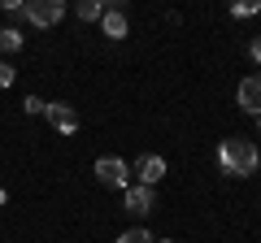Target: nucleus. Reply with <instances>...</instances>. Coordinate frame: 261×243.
Wrapping results in <instances>:
<instances>
[{
    "label": "nucleus",
    "mask_w": 261,
    "mask_h": 243,
    "mask_svg": "<svg viewBox=\"0 0 261 243\" xmlns=\"http://www.w3.org/2000/svg\"><path fill=\"white\" fill-rule=\"evenodd\" d=\"M218 165H222V174H231V178H248V174H257L261 152H257L252 139H222V148H218Z\"/></svg>",
    "instance_id": "1"
},
{
    "label": "nucleus",
    "mask_w": 261,
    "mask_h": 243,
    "mask_svg": "<svg viewBox=\"0 0 261 243\" xmlns=\"http://www.w3.org/2000/svg\"><path fill=\"white\" fill-rule=\"evenodd\" d=\"M22 18H27L31 26H57V22L65 18V5L61 0H27V5H22Z\"/></svg>",
    "instance_id": "2"
},
{
    "label": "nucleus",
    "mask_w": 261,
    "mask_h": 243,
    "mask_svg": "<svg viewBox=\"0 0 261 243\" xmlns=\"http://www.w3.org/2000/svg\"><path fill=\"white\" fill-rule=\"evenodd\" d=\"M96 178H100L105 187L126 191V187H130V165H126L122 157H100V161H96Z\"/></svg>",
    "instance_id": "3"
},
{
    "label": "nucleus",
    "mask_w": 261,
    "mask_h": 243,
    "mask_svg": "<svg viewBox=\"0 0 261 243\" xmlns=\"http://www.w3.org/2000/svg\"><path fill=\"white\" fill-rule=\"evenodd\" d=\"M122 208H126V213H135V217H148L152 208H157V191H152V187H140V183H130V187L122 191Z\"/></svg>",
    "instance_id": "4"
},
{
    "label": "nucleus",
    "mask_w": 261,
    "mask_h": 243,
    "mask_svg": "<svg viewBox=\"0 0 261 243\" xmlns=\"http://www.w3.org/2000/svg\"><path fill=\"white\" fill-rule=\"evenodd\" d=\"M100 31H105L109 39H126V35H130L126 5H105V13H100Z\"/></svg>",
    "instance_id": "5"
},
{
    "label": "nucleus",
    "mask_w": 261,
    "mask_h": 243,
    "mask_svg": "<svg viewBox=\"0 0 261 243\" xmlns=\"http://www.w3.org/2000/svg\"><path fill=\"white\" fill-rule=\"evenodd\" d=\"M44 117H48V126H53V131H61V135H74L79 131V113L70 109V104H48L44 109Z\"/></svg>",
    "instance_id": "6"
},
{
    "label": "nucleus",
    "mask_w": 261,
    "mask_h": 243,
    "mask_svg": "<svg viewBox=\"0 0 261 243\" xmlns=\"http://www.w3.org/2000/svg\"><path fill=\"white\" fill-rule=\"evenodd\" d=\"M235 104H240L244 113H257L261 117V74H248L240 83V92H235Z\"/></svg>",
    "instance_id": "7"
},
{
    "label": "nucleus",
    "mask_w": 261,
    "mask_h": 243,
    "mask_svg": "<svg viewBox=\"0 0 261 243\" xmlns=\"http://www.w3.org/2000/svg\"><path fill=\"white\" fill-rule=\"evenodd\" d=\"M135 178H140V187H157L166 178V157H140L135 161Z\"/></svg>",
    "instance_id": "8"
},
{
    "label": "nucleus",
    "mask_w": 261,
    "mask_h": 243,
    "mask_svg": "<svg viewBox=\"0 0 261 243\" xmlns=\"http://www.w3.org/2000/svg\"><path fill=\"white\" fill-rule=\"evenodd\" d=\"M22 48V35L13 26H0V52H18Z\"/></svg>",
    "instance_id": "9"
},
{
    "label": "nucleus",
    "mask_w": 261,
    "mask_h": 243,
    "mask_svg": "<svg viewBox=\"0 0 261 243\" xmlns=\"http://www.w3.org/2000/svg\"><path fill=\"white\" fill-rule=\"evenodd\" d=\"M100 13H105L100 0H83V5H79V22H100Z\"/></svg>",
    "instance_id": "10"
},
{
    "label": "nucleus",
    "mask_w": 261,
    "mask_h": 243,
    "mask_svg": "<svg viewBox=\"0 0 261 243\" xmlns=\"http://www.w3.org/2000/svg\"><path fill=\"white\" fill-rule=\"evenodd\" d=\"M118 243H157V239H152L144 226H135V230H122V234H118Z\"/></svg>",
    "instance_id": "11"
},
{
    "label": "nucleus",
    "mask_w": 261,
    "mask_h": 243,
    "mask_svg": "<svg viewBox=\"0 0 261 243\" xmlns=\"http://www.w3.org/2000/svg\"><path fill=\"white\" fill-rule=\"evenodd\" d=\"M231 13H235V18H257L261 0H240V5H231Z\"/></svg>",
    "instance_id": "12"
},
{
    "label": "nucleus",
    "mask_w": 261,
    "mask_h": 243,
    "mask_svg": "<svg viewBox=\"0 0 261 243\" xmlns=\"http://www.w3.org/2000/svg\"><path fill=\"white\" fill-rule=\"evenodd\" d=\"M22 109H27L31 117H39V113L48 109V100H44V96H27V100H22Z\"/></svg>",
    "instance_id": "13"
},
{
    "label": "nucleus",
    "mask_w": 261,
    "mask_h": 243,
    "mask_svg": "<svg viewBox=\"0 0 261 243\" xmlns=\"http://www.w3.org/2000/svg\"><path fill=\"white\" fill-rule=\"evenodd\" d=\"M9 83H13V66L0 56V87H9Z\"/></svg>",
    "instance_id": "14"
},
{
    "label": "nucleus",
    "mask_w": 261,
    "mask_h": 243,
    "mask_svg": "<svg viewBox=\"0 0 261 243\" xmlns=\"http://www.w3.org/2000/svg\"><path fill=\"white\" fill-rule=\"evenodd\" d=\"M248 52H252V61H261V35H252V44H248Z\"/></svg>",
    "instance_id": "15"
},
{
    "label": "nucleus",
    "mask_w": 261,
    "mask_h": 243,
    "mask_svg": "<svg viewBox=\"0 0 261 243\" xmlns=\"http://www.w3.org/2000/svg\"><path fill=\"white\" fill-rule=\"evenodd\" d=\"M0 204H5V187H0Z\"/></svg>",
    "instance_id": "16"
},
{
    "label": "nucleus",
    "mask_w": 261,
    "mask_h": 243,
    "mask_svg": "<svg viewBox=\"0 0 261 243\" xmlns=\"http://www.w3.org/2000/svg\"><path fill=\"white\" fill-rule=\"evenodd\" d=\"M157 243H174V239H157Z\"/></svg>",
    "instance_id": "17"
},
{
    "label": "nucleus",
    "mask_w": 261,
    "mask_h": 243,
    "mask_svg": "<svg viewBox=\"0 0 261 243\" xmlns=\"http://www.w3.org/2000/svg\"><path fill=\"white\" fill-rule=\"evenodd\" d=\"M257 126H261V117H257Z\"/></svg>",
    "instance_id": "18"
}]
</instances>
